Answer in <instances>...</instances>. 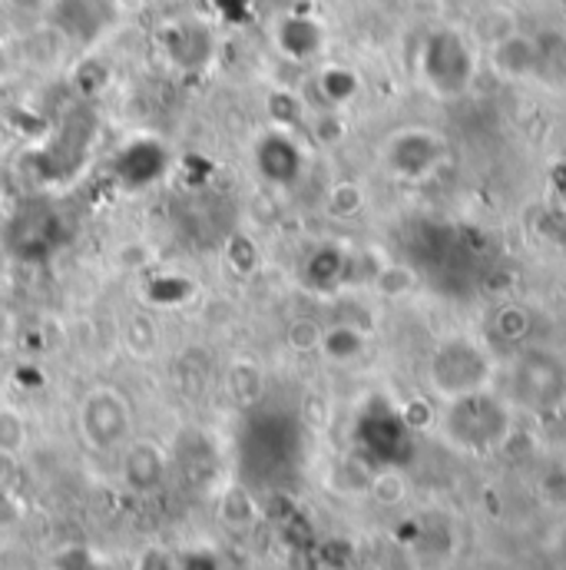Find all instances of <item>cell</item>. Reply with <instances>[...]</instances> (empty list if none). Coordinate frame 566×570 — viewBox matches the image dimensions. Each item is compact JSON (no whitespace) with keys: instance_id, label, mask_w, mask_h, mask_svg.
I'll return each mask as SVG.
<instances>
[{"instance_id":"6da1fadb","label":"cell","mask_w":566,"mask_h":570,"mask_svg":"<svg viewBox=\"0 0 566 570\" xmlns=\"http://www.w3.org/2000/svg\"><path fill=\"white\" fill-rule=\"evenodd\" d=\"M444 434L460 448L474 454H487L500 448L510 434V412L504 402H497L487 389L447 402L444 412Z\"/></svg>"},{"instance_id":"7a4b0ae2","label":"cell","mask_w":566,"mask_h":570,"mask_svg":"<svg viewBox=\"0 0 566 570\" xmlns=\"http://www.w3.org/2000/svg\"><path fill=\"white\" fill-rule=\"evenodd\" d=\"M490 375H494L490 352L484 345H477L474 338H444L434 348L430 365H427L430 389L444 402L484 392L490 385Z\"/></svg>"},{"instance_id":"3957f363","label":"cell","mask_w":566,"mask_h":570,"mask_svg":"<svg viewBox=\"0 0 566 570\" xmlns=\"http://www.w3.org/2000/svg\"><path fill=\"white\" fill-rule=\"evenodd\" d=\"M77 428L90 448L110 451L130 434V405L117 389H93L77 412Z\"/></svg>"},{"instance_id":"277c9868","label":"cell","mask_w":566,"mask_h":570,"mask_svg":"<svg viewBox=\"0 0 566 570\" xmlns=\"http://www.w3.org/2000/svg\"><path fill=\"white\" fill-rule=\"evenodd\" d=\"M474 77V57L464 37L444 30L434 33L425 50V80L437 97H460Z\"/></svg>"},{"instance_id":"5b68a950","label":"cell","mask_w":566,"mask_h":570,"mask_svg":"<svg viewBox=\"0 0 566 570\" xmlns=\"http://www.w3.org/2000/svg\"><path fill=\"white\" fill-rule=\"evenodd\" d=\"M440 156H444V142L425 127H408L395 134L385 146V163L391 166V173L408 179H421L440 163Z\"/></svg>"},{"instance_id":"8992f818","label":"cell","mask_w":566,"mask_h":570,"mask_svg":"<svg viewBox=\"0 0 566 570\" xmlns=\"http://www.w3.org/2000/svg\"><path fill=\"white\" fill-rule=\"evenodd\" d=\"M514 389L520 395V402L544 409L564 399L566 389V372L564 365L544 352H534L527 358H520V368L514 372Z\"/></svg>"},{"instance_id":"52a82bcc","label":"cell","mask_w":566,"mask_h":570,"mask_svg":"<svg viewBox=\"0 0 566 570\" xmlns=\"http://www.w3.org/2000/svg\"><path fill=\"white\" fill-rule=\"evenodd\" d=\"M490 63L507 80H530L540 70V40L510 30L507 37L490 43Z\"/></svg>"},{"instance_id":"ba28073f","label":"cell","mask_w":566,"mask_h":570,"mask_svg":"<svg viewBox=\"0 0 566 570\" xmlns=\"http://www.w3.org/2000/svg\"><path fill=\"white\" fill-rule=\"evenodd\" d=\"M276 43L288 60H311L321 43H325V30L318 20L301 17V13H288L276 27Z\"/></svg>"},{"instance_id":"9c48e42d","label":"cell","mask_w":566,"mask_h":570,"mask_svg":"<svg viewBox=\"0 0 566 570\" xmlns=\"http://www.w3.org/2000/svg\"><path fill=\"white\" fill-rule=\"evenodd\" d=\"M365 348H368V335L358 325H348V322H338V325L325 328L321 332V345H318V352L328 362H335V365L358 362L365 355Z\"/></svg>"},{"instance_id":"30bf717a","label":"cell","mask_w":566,"mask_h":570,"mask_svg":"<svg viewBox=\"0 0 566 570\" xmlns=\"http://www.w3.org/2000/svg\"><path fill=\"white\" fill-rule=\"evenodd\" d=\"M127 484L137 491H152L162 481V454L152 441H133L123 458Z\"/></svg>"},{"instance_id":"8fae6325","label":"cell","mask_w":566,"mask_h":570,"mask_svg":"<svg viewBox=\"0 0 566 570\" xmlns=\"http://www.w3.org/2000/svg\"><path fill=\"white\" fill-rule=\"evenodd\" d=\"M259 166H262V173L269 179L276 176V166H282V183H291L298 176V169H301V153H298V146L288 134L276 130L259 146Z\"/></svg>"},{"instance_id":"7c38bea8","label":"cell","mask_w":566,"mask_h":570,"mask_svg":"<svg viewBox=\"0 0 566 570\" xmlns=\"http://www.w3.org/2000/svg\"><path fill=\"white\" fill-rule=\"evenodd\" d=\"M315 83H318V94H321V100H325L328 107H348V104L358 97V90H361L358 73L348 70V67H341V63L321 67L318 77H315Z\"/></svg>"},{"instance_id":"4fadbf2b","label":"cell","mask_w":566,"mask_h":570,"mask_svg":"<svg viewBox=\"0 0 566 570\" xmlns=\"http://www.w3.org/2000/svg\"><path fill=\"white\" fill-rule=\"evenodd\" d=\"M196 43H212V37L196 23H179V27H172V33H166V53L179 67H196L199 63V57L192 53Z\"/></svg>"},{"instance_id":"5bb4252c","label":"cell","mask_w":566,"mask_h":570,"mask_svg":"<svg viewBox=\"0 0 566 570\" xmlns=\"http://www.w3.org/2000/svg\"><path fill=\"white\" fill-rule=\"evenodd\" d=\"M123 345L133 358H149L159 348V328L149 315H133L123 325Z\"/></svg>"},{"instance_id":"9a60e30c","label":"cell","mask_w":566,"mask_h":570,"mask_svg":"<svg viewBox=\"0 0 566 570\" xmlns=\"http://www.w3.org/2000/svg\"><path fill=\"white\" fill-rule=\"evenodd\" d=\"M321 325L311 322V318H291L288 328H285V342L291 352H318L321 345Z\"/></svg>"},{"instance_id":"2e32d148","label":"cell","mask_w":566,"mask_h":570,"mask_svg":"<svg viewBox=\"0 0 566 570\" xmlns=\"http://www.w3.org/2000/svg\"><path fill=\"white\" fill-rule=\"evenodd\" d=\"M27 444V422L13 409H0V454H20Z\"/></svg>"},{"instance_id":"e0dca14e","label":"cell","mask_w":566,"mask_h":570,"mask_svg":"<svg viewBox=\"0 0 566 570\" xmlns=\"http://www.w3.org/2000/svg\"><path fill=\"white\" fill-rule=\"evenodd\" d=\"M361 206H365V196H361V189L351 186V183H341V186H335V189L328 193V213H331V216L351 219V216L361 213Z\"/></svg>"},{"instance_id":"ac0fdd59","label":"cell","mask_w":566,"mask_h":570,"mask_svg":"<svg viewBox=\"0 0 566 570\" xmlns=\"http://www.w3.org/2000/svg\"><path fill=\"white\" fill-rule=\"evenodd\" d=\"M411 3H418V7H437L440 0H411Z\"/></svg>"}]
</instances>
